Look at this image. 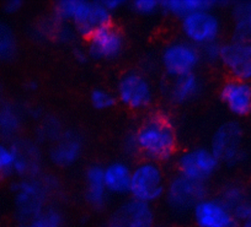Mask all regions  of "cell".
<instances>
[{
    "mask_svg": "<svg viewBox=\"0 0 251 227\" xmlns=\"http://www.w3.org/2000/svg\"><path fill=\"white\" fill-rule=\"evenodd\" d=\"M18 37L13 27L0 19V63L10 62L18 54Z\"/></svg>",
    "mask_w": 251,
    "mask_h": 227,
    "instance_id": "23",
    "label": "cell"
},
{
    "mask_svg": "<svg viewBox=\"0 0 251 227\" xmlns=\"http://www.w3.org/2000/svg\"><path fill=\"white\" fill-rule=\"evenodd\" d=\"M132 167L125 160H113L103 165V181L108 194H129Z\"/></svg>",
    "mask_w": 251,
    "mask_h": 227,
    "instance_id": "19",
    "label": "cell"
},
{
    "mask_svg": "<svg viewBox=\"0 0 251 227\" xmlns=\"http://www.w3.org/2000/svg\"><path fill=\"white\" fill-rule=\"evenodd\" d=\"M218 199L230 210L231 214H233L234 210L238 209L240 205H243L244 203L248 202V198H246L244 189L240 185L236 184L226 185Z\"/></svg>",
    "mask_w": 251,
    "mask_h": 227,
    "instance_id": "27",
    "label": "cell"
},
{
    "mask_svg": "<svg viewBox=\"0 0 251 227\" xmlns=\"http://www.w3.org/2000/svg\"><path fill=\"white\" fill-rule=\"evenodd\" d=\"M31 224L35 227H66V217L58 207L47 205L33 217Z\"/></svg>",
    "mask_w": 251,
    "mask_h": 227,
    "instance_id": "24",
    "label": "cell"
},
{
    "mask_svg": "<svg viewBox=\"0 0 251 227\" xmlns=\"http://www.w3.org/2000/svg\"><path fill=\"white\" fill-rule=\"evenodd\" d=\"M117 102L131 111H148L155 100V89L148 75L139 69H129L118 76L115 90Z\"/></svg>",
    "mask_w": 251,
    "mask_h": 227,
    "instance_id": "3",
    "label": "cell"
},
{
    "mask_svg": "<svg viewBox=\"0 0 251 227\" xmlns=\"http://www.w3.org/2000/svg\"><path fill=\"white\" fill-rule=\"evenodd\" d=\"M206 183L194 182L176 173L166 184L164 199L174 211L182 212L194 209L195 205L207 197Z\"/></svg>",
    "mask_w": 251,
    "mask_h": 227,
    "instance_id": "11",
    "label": "cell"
},
{
    "mask_svg": "<svg viewBox=\"0 0 251 227\" xmlns=\"http://www.w3.org/2000/svg\"><path fill=\"white\" fill-rule=\"evenodd\" d=\"M219 62L230 78L251 83V41L231 40L222 43Z\"/></svg>",
    "mask_w": 251,
    "mask_h": 227,
    "instance_id": "12",
    "label": "cell"
},
{
    "mask_svg": "<svg viewBox=\"0 0 251 227\" xmlns=\"http://www.w3.org/2000/svg\"><path fill=\"white\" fill-rule=\"evenodd\" d=\"M21 127V114L18 108L11 103L0 105V140H5L15 136Z\"/></svg>",
    "mask_w": 251,
    "mask_h": 227,
    "instance_id": "21",
    "label": "cell"
},
{
    "mask_svg": "<svg viewBox=\"0 0 251 227\" xmlns=\"http://www.w3.org/2000/svg\"><path fill=\"white\" fill-rule=\"evenodd\" d=\"M174 160L177 175L199 183H206L219 167V161L211 149L204 146L182 150Z\"/></svg>",
    "mask_w": 251,
    "mask_h": 227,
    "instance_id": "6",
    "label": "cell"
},
{
    "mask_svg": "<svg viewBox=\"0 0 251 227\" xmlns=\"http://www.w3.org/2000/svg\"><path fill=\"white\" fill-rule=\"evenodd\" d=\"M83 153V141L73 132L59 135L54 145L50 147V159L58 167H71L78 162Z\"/></svg>",
    "mask_w": 251,
    "mask_h": 227,
    "instance_id": "16",
    "label": "cell"
},
{
    "mask_svg": "<svg viewBox=\"0 0 251 227\" xmlns=\"http://www.w3.org/2000/svg\"><path fill=\"white\" fill-rule=\"evenodd\" d=\"M234 40L251 41V1L239 3L233 9Z\"/></svg>",
    "mask_w": 251,
    "mask_h": 227,
    "instance_id": "22",
    "label": "cell"
},
{
    "mask_svg": "<svg viewBox=\"0 0 251 227\" xmlns=\"http://www.w3.org/2000/svg\"><path fill=\"white\" fill-rule=\"evenodd\" d=\"M105 8L110 11L111 14H113L115 11H118L123 5H125V1H121V0H106L102 1Z\"/></svg>",
    "mask_w": 251,
    "mask_h": 227,
    "instance_id": "32",
    "label": "cell"
},
{
    "mask_svg": "<svg viewBox=\"0 0 251 227\" xmlns=\"http://www.w3.org/2000/svg\"><path fill=\"white\" fill-rule=\"evenodd\" d=\"M129 8L136 15L143 18H149L161 13V3L158 0H134Z\"/></svg>",
    "mask_w": 251,
    "mask_h": 227,
    "instance_id": "28",
    "label": "cell"
},
{
    "mask_svg": "<svg viewBox=\"0 0 251 227\" xmlns=\"http://www.w3.org/2000/svg\"><path fill=\"white\" fill-rule=\"evenodd\" d=\"M201 62L200 47L183 38L168 42L160 53V65L169 79L196 72Z\"/></svg>",
    "mask_w": 251,
    "mask_h": 227,
    "instance_id": "5",
    "label": "cell"
},
{
    "mask_svg": "<svg viewBox=\"0 0 251 227\" xmlns=\"http://www.w3.org/2000/svg\"><path fill=\"white\" fill-rule=\"evenodd\" d=\"M73 57L74 59L78 63H80V64H84V63H86L90 59L86 48L81 47V45H75V47L73 48Z\"/></svg>",
    "mask_w": 251,
    "mask_h": 227,
    "instance_id": "31",
    "label": "cell"
},
{
    "mask_svg": "<svg viewBox=\"0 0 251 227\" xmlns=\"http://www.w3.org/2000/svg\"><path fill=\"white\" fill-rule=\"evenodd\" d=\"M166 173L161 163L142 159L132 167L129 195L138 202L154 204L165 194Z\"/></svg>",
    "mask_w": 251,
    "mask_h": 227,
    "instance_id": "4",
    "label": "cell"
},
{
    "mask_svg": "<svg viewBox=\"0 0 251 227\" xmlns=\"http://www.w3.org/2000/svg\"><path fill=\"white\" fill-rule=\"evenodd\" d=\"M13 197L16 216L24 222H31L38 212L47 206V189L45 183L37 180V177L20 178L14 183Z\"/></svg>",
    "mask_w": 251,
    "mask_h": 227,
    "instance_id": "7",
    "label": "cell"
},
{
    "mask_svg": "<svg viewBox=\"0 0 251 227\" xmlns=\"http://www.w3.org/2000/svg\"><path fill=\"white\" fill-rule=\"evenodd\" d=\"M15 227H35V226H33L31 222H23V224L18 225V226H15Z\"/></svg>",
    "mask_w": 251,
    "mask_h": 227,
    "instance_id": "33",
    "label": "cell"
},
{
    "mask_svg": "<svg viewBox=\"0 0 251 227\" xmlns=\"http://www.w3.org/2000/svg\"><path fill=\"white\" fill-rule=\"evenodd\" d=\"M89 100H90L94 110L96 111L112 110L118 103L115 92H112L108 89L101 88V86H96L90 91Z\"/></svg>",
    "mask_w": 251,
    "mask_h": 227,
    "instance_id": "26",
    "label": "cell"
},
{
    "mask_svg": "<svg viewBox=\"0 0 251 227\" xmlns=\"http://www.w3.org/2000/svg\"><path fill=\"white\" fill-rule=\"evenodd\" d=\"M243 129L235 120H229L219 125L213 133L211 141V151L219 163L235 166L243 159Z\"/></svg>",
    "mask_w": 251,
    "mask_h": 227,
    "instance_id": "9",
    "label": "cell"
},
{
    "mask_svg": "<svg viewBox=\"0 0 251 227\" xmlns=\"http://www.w3.org/2000/svg\"><path fill=\"white\" fill-rule=\"evenodd\" d=\"M84 198L89 206L102 209L108 199V192L103 181V165L93 162L84 171Z\"/></svg>",
    "mask_w": 251,
    "mask_h": 227,
    "instance_id": "17",
    "label": "cell"
},
{
    "mask_svg": "<svg viewBox=\"0 0 251 227\" xmlns=\"http://www.w3.org/2000/svg\"><path fill=\"white\" fill-rule=\"evenodd\" d=\"M202 79L199 74H192L170 79V84L166 88V97L174 105H185L195 100L202 91Z\"/></svg>",
    "mask_w": 251,
    "mask_h": 227,
    "instance_id": "18",
    "label": "cell"
},
{
    "mask_svg": "<svg viewBox=\"0 0 251 227\" xmlns=\"http://www.w3.org/2000/svg\"><path fill=\"white\" fill-rule=\"evenodd\" d=\"M106 227H155L153 206L129 198L112 212Z\"/></svg>",
    "mask_w": 251,
    "mask_h": 227,
    "instance_id": "13",
    "label": "cell"
},
{
    "mask_svg": "<svg viewBox=\"0 0 251 227\" xmlns=\"http://www.w3.org/2000/svg\"><path fill=\"white\" fill-rule=\"evenodd\" d=\"M86 42L89 57L96 60H115L126 48V36L121 27L111 23L94 32Z\"/></svg>",
    "mask_w": 251,
    "mask_h": 227,
    "instance_id": "10",
    "label": "cell"
},
{
    "mask_svg": "<svg viewBox=\"0 0 251 227\" xmlns=\"http://www.w3.org/2000/svg\"><path fill=\"white\" fill-rule=\"evenodd\" d=\"M250 114H251V105H250Z\"/></svg>",
    "mask_w": 251,
    "mask_h": 227,
    "instance_id": "34",
    "label": "cell"
},
{
    "mask_svg": "<svg viewBox=\"0 0 251 227\" xmlns=\"http://www.w3.org/2000/svg\"><path fill=\"white\" fill-rule=\"evenodd\" d=\"M221 48H222V43H219V41L217 42H212L208 43V45H203L201 47V55H202V60H207V62H219V58H221Z\"/></svg>",
    "mask_w": 251,
    "mask_h": 227,
    "instance_id": "29",
    "label": "cell"
},
{
    "mask_svg": "<svg viewBox=\"0 0 251 227\" xmlns=\"http://www.w3.org/2000/svg\"><path fill=\"white\" fill-rule=\"evenodd\" d=\"M136 151L143 159L158 163L174 160L178 153V135L173 114L165 110H153L134 130Z\"/></svg>",
    "mask_w": 251,
    "mask_h": 227,
    "instance_id": "1",
    "label": "cell"
},
{
    "mask_svg": "<svg viewBox=\"0 0 251 227\" xmlns=\"http://www.w3.org/2000/svg\"><path fill=\"white\" fill-rule=\"evenodd\" d=\"M16 153L13 142L0 140V181L14 175Z\"/></svg>",
    "mask_w": 251,
    "mask_h": 227,
    "instance_id": "25",
    "label": "cell"
},
{
    "mask_svg": "<svg viewBox=\"0 0 251 227\" xmlns=\"http://www.w3.org/2000/svg\"><path fill=\"white\" fill-rule=\"evenodd\" d=\"M161 3V13L176 18L178 21L185 16L200 10H214L216 3L209 0H165Z\"/></svg>",
    "mask_w": 251,
    "mask_h": 227,
    "instance_id": "20",
    "label": "cell"
},
{
    "mask_svg": "<svg viewBox=\"0 0 251 227\" xmlns=\"http://www.w3.org/2000/svg\"><path fill=\"white\" fill-rule=\"evenodd\" d=\"M52 16L73 27L76 36L88 40L94 32L113 23V14L105 8L102 1L62 0L54 4Z\"/></svg>",
    "mask_w": 251,
    "mask_h": 227,
    "instance_id": "2",
    "label": "cell"
},
{
    "mask_svg": "<svg viewBox=\"0 0 251 227\" xmlns=\"http://www.w3.org/2000/svg\"><path fill=\"white\" fill-rule=\"evenodd\" d=\"M23 1L20 0H9L3 5V11L6 15H14L23 9Z\"/></svg>",
    "mask_w": 251,
    "mask_h": 227,
    "instance_id": "30",
    "label": "cell"
},
{
    "mask_svg": "<svg viewBox=\"0 0 251 227\" xmlns=\"http://www.w3.org/2000/svg\"><path fill=\"white\" fill-rule=\"evenodd\" d=\"M197 227H234L235 219L230 210L218 198L206 197L191 210Z\"/></svg>",
    "mask_w": 251,
    "mask_h": 227,
    "instance_id": "14",
    "label": "cell"
},
{
    "mask_svg": "<svg viewBox=\"0 0 251 227\" xmlns=\"http://www.w3.org/2000/svg\"><path fill=\"white\" fill-rule=\"evenodd\" d=\"M219 98L228 111L238 117L250 113L251 83L229 78L219 89Z\"/></svg>",
    "mask_w": 251,
    "mask_h": 227,
    "instance_id": "15",
    "label": "cell"
},
{
    "mask_svg": "<svg viewBox=\"0 0 251 227\" xmlns=\"http://www.w3.org/2000/svg\"><path fill=\"white\" fill-rule=\"evenodd\" d=\"M183 40L197 47L217 42L222 31V23L214 10H200L185 16L180 21Z\"/></svg>",
    "mask_w": 251,
    "mask_h": 227,
    "instance_id": "8",
    "label": "cell"
}]
</instances>
